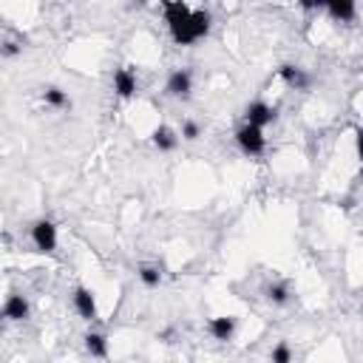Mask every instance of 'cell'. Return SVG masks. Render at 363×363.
Wrapping results in <instances>:
<instances>
[{"label": "cell", "instance_id": "cell-20", "mask_svg": "<svg viewBox=\"0 0 363 363\" xmlns=\"http://www.w3.org/2000/svg\"><path fill=\"white\" fill-rule=\"evenodd\" d=\"M354 150H357V159L363 167V128H354Z\"/></svg>", "mask_w": 363, "mask_h": 363}, {"label": "cell", "instance_id": "cell-21", "mask_svg": "<svg viewBox=\"0 0 363 363\" xmlns=\"http://www.w3.org/2000/svg\"><path fill=\"white\" fill-rule=\"evenodd\" d=\"M301 9H306V11H315V9H318V11H320V9H326V3H323V0H303Z\"/></svg>", "mask_w": 363, "mask_h": 363}, {"label": "cell", "instance_id": "cell-7", "mask_svg": "<svg viewBox=\"0 0 363 363\" xmlns=\"http://www.w3.org/2000/svg\"><path fill=\"white\" fill-rule=\"evenodd\" d=\"M71 301H74V309H77V315L82 320H94L96 318V295H94V289L77 286L74 295H71Z\"/></svg>", "mask_w": 363, "mask_h": 363}, {"label": "cell", "instance_id": "cell-16", "mask_svg": "<svg viewBox=\"0 0 363 363\" xmlns=\"http://www.w3.org/2000/svg\"><path fill=\"white\" fill-rule=\"evenodd\" d=\"M43 99H45V105H51V108H71L68 94H65L62 88H57V85L43 88Z\"/></svg>", "mask_w": 363, "mask_h": 363}, {"label": "cell", "instance_id": "cell-2", "mask_svg": "<svg viewBox=\"0 0 363 363\" xmlns=\"http://www.w3.org/2000/svg\"><path fill=\"white\" fill-rule=\"evenodd\" d=\"M235 145L244 156H264L267 150V136L261 128H252V125H241L235 130Z\"/></svg>", "mask_w": 363, "mask_h": 363}, {"label": "cell", "instance_id": "cell-12", "mask_svg": "<svg viewBox=\"0 0 363 363\" xmlns=\"http://www.w3.org/2000/svg\"><path fill=\"white\" fill-rule=\"evenodd\" d=\"M207 332L216 337V340H230L233 335H235V318H230V315H216V318H210L207 320Z\"/></svg>", "mask_w": 363, "mask_h": 363}, {"label": "cell", "instance_id": "cell-15", "mask_svg": "<svg viewBox=\"0 0 363 363\" xmlns=\"http://www.w3.org/2000/svg\"><path fill=\"white\" fill-rule=\"evenodd\" d=\"M264 298H267L269 303H275V306H284V303H289V286H286L284 281L267 284V286H264Z\"/></svg>", "mask_w": 363, "mask_h": 363}, {"label": "cell", "instance_id": "cell-4", "mask_svg": "<svg viewBox=\"0 0 363 363\" xmlns=\"http://www.w3.org/2000/svg\"><path fill=\"white\" fill-rule=\"evenodd\" d=\"M275 116H278V111L269 105V102H264V99H252L247 108H244V125H252V128H267V125H272L275 122Z\"/></svg>", "mask_w": 363, "mask_h": 363}, {"label": "cell", "instance_id": "cell-9", "mask_svg": "<svg viewBox=\"0 0 363 363\" xmlns=\"http://www.w3.org/2000/svg\"><path fill=\"white\" fill-rule=\"evenodd\" d=\"M150 142H153V147H156V150L170 153V150H176V147H179V133H176L170 125H156V128L150 130Z\"/></svg>", "mask_w": 363, "mask_h": 363}, {"label": "cell", "instance_id": "cell-6", "mask_svg": "<svg viewBox=\"0 0 363 363\" xmlns=\"http://www.w3.org/2000/svg\"><path fill=\"white\" fill-rule=\"evenodd\" d=\"M164 91H167L170 96H176V99H187L190 91H193V74H190L187 68L170 71V77H167V82H164Z\"/></svg>", "mask_w": 363, "mask_h": 363}, {"label": "cell", "instance_id": "cell-11", "mask_svg": "<svg viewBox=\"0 0 363 363\" xmlns=\"http://www.w3.org/2000/svg\"><path fill=\"white\" fill-rule=\"evenodd\" d=\"M113 91H116V96L130 99L136 94V74L130 68H116L113 71Z\"/></svg>", "mask_w": 363, "mask_h": 363}, {"label": "cell", "instance_id": "cell-14", "mask_svg": "<svg viewBox=\"0 0 363 363\" xmlns=\"http://www.w3.org/2000/svg\"><path fill=\"white\" fill-rule=\"evenodd\" d=\"M82 340H85V352L91 357H96V360H105L108 357V337L102 332H88Z\"/></svg>", "mask_w": 363, "mask_h": 363}, {"label": "cell", "instance_id": "cell-19", "mask_svg": "<svg viewBox=\"0 0 363 363\" xmlns=\"http://www.w3.org/2000/svg\"><path fill=\"white\" fill-rule=\"evenodd\" d=\"M199 136H201V128H199V122L187 119V122L182 125V139H187V142H196Z\"/></svg>", "mask_w": 363, "mask_h": 363}, {"label": "cell", "instance_id": "cell-3", "mask_svg": "<svg viewBox=\"0 0 363 363\" xmlns=\"http://www.w3.org/2000/svg\"><path fill=\"white\" fill-rule=\"evenodd\" d=\"M31 244L37 252H54L57 250V227L51 218H40L31 224Z\"/></svg>", "mask_w": 363, "mask_h": 363}, {"label": "cell", "instance_id": "cell-18", "mask_svg": "<svg viewBox=\"0 0 363 363\" xmlns=\"http://www.w3.org/2000/svg\"><path fill=\"white\" fill-rule=\"evenodd\" d=\"M269 363H292V346L286 340L275 343L272 352H269Z\"/></svg>", "mask_w": 363, "mask_h": 363}, {"label": "cell", "instance_id": "cell-17", "mask_svg": "<svg viewBox=\"0 0 363 363\" xmlns=\"http://www.w3.org/2000/svg\"><path fill=\"white\" fill-rule=\"evenodd\" d=\"M139 281L147 286V289H153V286H159L162 284V272H159V267H150V264H145V267H139Z\"/></svg>", "mask_w": 363, "mask_h": 363}, {"label": "cell", "instance_id": "cell-10", "mask_svg": "<svg viewBox=\"0 0 363 363\" xmlns=\"http://www.w3.org/2000/svg\"><path fill=\"white\" fill-rule=\"evenodd\" d=\"M326 14L335 23H352L357 17V6L352 0H326Z\"/></svg>", "mask_w": 363, "mask_h": 363}, {"label": "cell", "instance_id": "cell-5", "mask_svg": "<svg viewBox=\"0 0 363 363\" xmlns=\"http://www.w3.org/2000/svg\"><path fill=\"white\" fill-rule=\"evenodd\" d=\"M162 11H164V20H167L170 34H176V31L190 20V14H193V9H190L184 0H164V3H162Z\"/></svg>", "mask_w": 363, "mask_h": 363}, {"label": "cell", "instance_id": "cell-1", "mask_svg": "<svg viewBox=\"0 0 363 363\" xmlns=\"http://www.w3.org/2000/svg\"><path fill=\"white\" fill-rule=\"evenodd\" d=\"M207 31H210V11L196 9V11L190 14V20H187L176 34H170V37H173L176 45H193V43H199L201 37H207Z\"/></svg>", "mask_w": 363, "mask_h": 363}, {"label": "cell", "instance_id": "cell-8", "mask_svg": "<svg viewBox=\"0 0 363 363\" xmlns=\"http://www.w3.org/2000/svg\"><path fill=\"white\" fill-rule=\"evenodd\" d=\"M278 77L289 85V88H295V91H309L312 88V77L301 68V65H292V62H284L281 68H278Z\"/></svg>", "mask_w": 363, "mask_h": 363}, {"label": "cell", "instance_id": "cell-13", "mask_svg": "<svg viewBox=\"0 0 363 363\" xmlns=\"http://www.w3.org/2000/svg\"><path fill=\"white\" fill-rule=\"evenodd\" d=\"M28 312H31V306L23 295H9L3 303V318H9V320H26Z\"/></svg>", "mask_w": 363, "mask_h": 363}]
</instances>
